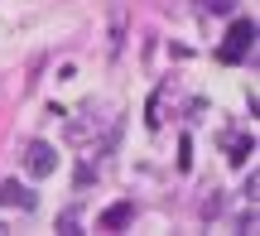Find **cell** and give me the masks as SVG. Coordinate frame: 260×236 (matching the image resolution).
<instances>
[{
	"label": "cell",
	"instance_id": "1",
	"mask_svg": "<svg viewBox=\"0 0 260 236\" xmlns=\"http://www.w3.org/2000/svg\"><path fill=\"white\" fill-rule=\"evenodd\" d=\"M251 48H255V19H236L232 34H226V44L217 48V58H222V63H241Z\"/></svg>",
	"mask_w": 260,
	"mask_h": 236
},
{
	"label": "cell",
	"instance_id": "2",
	"mask_svg": "<svg viewBox=\"0 0 260 236\" xmlns=\"http://www.w3.org/2000/svg\"><path fill=\"white\" fill-rule=\"evenodd\" d=\"M53 169H58V150L44 145V140H29L24 145V174L29 179H48Z\"/></svg>",
	"mask_w": 260,
	"mask_h": 236
},
{
	"label": "cell",
	"instance_id": "3",
	"mask_svg": "<svg viewBox=\"0 0 260 236\" xmlns=\"http://www.w3.org/2000/svg\"><path fill=\"white\" fill-rule=\"evenodd\" d=\"M34 188L29 183H19V179H5L0 183V208H19V212H34Z\"/></svg>",
	"mask_w": 260,
	"mask_h": 236
},
{
	"label": "cell",
	"instance_id": "4",
	"mask_svg": "<svg viewBox=\"0 0 260 236\" xmlns=\"http://www.w3.org/2000/svg\"><path fill=\"white\" fill-rule=\"evenodd\" d=\"M130 217H135V208H130V203H116V208L102 212V222H96V227H102V231H125Z\"/></svg>",
	"mask_w": 260,
	"mask_h": 236
},
{
	"label": "cell",
	"instance_id": "5",
	"mask_svg": "<svg viewBox=\"0 0 260 236\" xmlns=\"http://www.w3.org/2000/svg\"><path fill=\"white\" fill-rule=\"evenodd\" d=\"M125 44V10H111V53H121Z\"/></svg>",
	"mask_w": 260,
	"mask_h": 236
},
{
	"label": "cell",
	"instance_id": "6",
	"mask_svg": "<svg viewBox=\"0 0 260 236\" xmlns=\"http://www.w3.org/2000/svg\"><path fill=\"white\" fill-rule=\"evenodd\" d=\"M251 150H255L251 135H236V140H232V164H246V159H251Z\"/></svg>",
	"mask_w": 260,
	"mask_h": 236
},
{
	"label": "cell",
	"instance_id": "7",
	"mask_svg": "<svg viewBox=\"0 0 260 236\" xmlns=\"http://www.w3.org/2000/svg\"><path fill=\"white\" fill-rule=\"evenodd\" d=\"M198 5H203V10H212V15H232V10H236V0H198Z\"/></svg>",
	"mask_w": 260,
	"mask_h": 236
},
{
	"label": "cell",
	"instance_id": "8",
	"mask_svg": "<svg viewBox=\"0 0 260 236\" xmlns=\"http://www.w3.org/2000/svg\"><path fill=\"white\" fill-rule=\"evenodd\" d=\"M73 179H77V188H87V183L96 179V169H92V164H77V174H73Z\"/></svg>",
	"mask_w": 260,
	"mask_h": 236
},
{
	"label": "cell",
	"instance_id": "9",
	"mask_svg": "<svg viewBox=\"0 0 260 236\" xmlns=\"http://www.w3.org/2000/svg\"><path fill=\"white\" fill-rule=\"evenodd\" d=\"M5 231H10V227H5V222H0V236H5Z\"/></svg>",
	"mask_w": 260,
	"mask_h": 236
}]
</instances>
